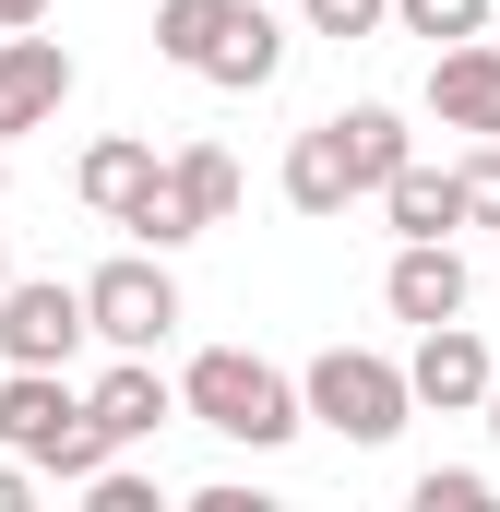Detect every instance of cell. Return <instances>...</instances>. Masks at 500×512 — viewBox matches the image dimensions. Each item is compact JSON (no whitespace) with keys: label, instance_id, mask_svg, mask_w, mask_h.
<instances>
[{"label":"cell","instance_id":"obj_12","mask_svg":"<svg viewBox=\"0 0 500 512\" xmlns=\"http://www.w3.org/2000/svg\"><path fill=\"white\" fill-rule=\"evenodd\" d=\"M286 72V24L262 12V0H227V24H215V48H203V84H227V96H262Z\"/></svg>","mask_w":500,"mask_h":512},{"label":"cell","instance_id":"obj_3","mask_svg":"<svg viewBox=\"0 0 500 512\" xmlns=\"http://www.w3.org/2000/svg\"><path fill=\"white\" fill-rule=\"evenodd\" d=\"M298 417H310V429H334V441H358V453H381V441L417 417L405 358H381V346H322V358L298 370Z\"/></svg>","mask_w":500,"mask_h":512},{"label":"cell","instance_id":"obj_17","mask_svg":"<svg viewBox=\"0 0 500 512\" xmlns=\"http://www.w3.org/2000/svg\"><path fill=\"white\" fill-rule=\"evenodd\" d=\"M215 24H227V0H155V60H179V72H203V48H215Z\"/></svg>","mask_w":500,"mask_h":512},{"label":"cell","instance_id":"obj_27","mask_svg":"<svg viewBox=\"0 0 500 512\" xmlns=\"http://www.w3.org/2000/svg\"><path fill=\"white\" fill-rule=\"evenodd\" d=\"M0 286H12V251H0Z\"/></svg>","mask_w":500,"mask_h":512},{"label":"cell","instance_id":"obj_16","mask_svg":"<svg viewBox=\"0 0 500 512\" xmlns=\"http://www.w3.org/2000/svg\"><path fill=\"white\" fill-rule=\"evenodd\" d=\"M143 179H155V143H143V131H108V143H84V167H72V191H84L108 227H120V203L143 191Z\"/></svg>","mask_w":500,"mask_h":512},{"label":"cell","instance_id":"obj_25","mask_svg":"<svg viewBox=\"0 0 500 512\" xmlns=\"http://www.w3.org/2000/svg\"><path fill=\"white\" fill-rule=\"evenodd\" d=\"M477 417H489V441H500V370H489V393H477Z\"/></svg>","mask_w":500,"mask_h":512},{"label":"cell","instance_id":"obj_14","mask_svg":"<svg viewBox=\"0 0 500 512\" xmlns=\"http://www.w3.org/2000/svg\"><path fill=\"white\" fill-rule=\"evenodd\" d=\"M370 203L393 215V239H453V227H465V191H453V167H417V155L381 179Z\"/></svg>","mask_w":500,"mask_h":512},{"label":"cell","instance_id":"obj_4","mask_svg":"<svg viewBox=\"0 0 500 512\" xmlns=\"http://www.w3.org/2000/svg\"><path fill=\"white\" fill-rule=\"evenodd\" d=\"M0 453H24V465H36V477H60V489H84V477L108 465V441H96L84 393L60 382V370H0Z\"/></svg>","mask_w":500,"mask_h":512},{"label":"cell","instance_id":"obj_6","mask_svg":"<svg viewBox=\"0 0 500 512\" xmlns=\"http://www.w3.org/2000/svg\"><path fill=\"white\" fill-rule=\"evenodd\" d=\"M72 346H96V334H84V286L12 274V286H0V370H72Z\"/></svg>","mask_w":500,"mask_h":512},{"label":"cell","instance_id":"obj_20","mask_svg":"<svg viewBox=\"0 0 500 512\" xmlns=\"http://www.w3.org/2000/svg\"><path fill=\"white\" fill-rule=\"evenodd\" d=\"M84 512H167V489H155V477H131L120 453H108V465L84 477Z\"/></svg>","mask_w":500,"mask_h":512},{"label":"cell","instance_id":"obj_2","mask_svg":"<svg viewBox=\"0 0 500 512\" xmlns=\"http://www.w3.org/2000/svg\"><path fill=\"white\" fill-rule=\"evenodd\" d=\"M239 215V155L227 143H179V155H155V179L120 203L131 251H191L203 227H227Z\"/></svg>","mask_w":500,"mask_h":512},{"label":"cell","instance_id":"obj_5","mask_svg":"<svg viewBox=\"0 0 500 512\" xmlns=\"http://www.w3.org/2000/svg\"><path fill=\"white\" fill-rule=\"evenodd\" d=\"M84 334L120 346V358H155V346L179 334V274H167V251L96 262V274H84Z\"/></svg>","mask_w":500,"mask_h":512},{"label":"cell","instance_id":"obj_19","mask_svg":"<svg viewBox=\"0 0 500 512\" xmlns=\"http://www.w3.org/2000/svg\"><path fill=\"white\" fill-rule=\"evenodd\" d=\"M298 24H310V36H334V48H358V36L393 24V0H298Z\"/></svg>","mask_w":500,"mask_h":512},{"label":"cell","instance_id":"obj_21","mask_svg":"<svg viewBox=\"0 0 500 512\" xmlns=\"http://www.w3.org/2000/svg\"><path fill=\"white\" fill-rule=\"evenodd\" d=\"M453 191H465V227H500V143H465Z\"/></svg>","mask_w":500,"mask_h":512},{"label":"cell","instance_id":"obj_9","mask_svg":"<svg viewBox=\"0 0 500 512\" xmlns=\"http://www.w3.org/2000/svg\"><path fill=\"white\" fill-rule=\"evenodd\" d=\"M84 417H96L108 453H131V441H155V429L179 417V382H167L155 358H120V346H108V370H96V393H84Z\"/></svg>","mask_w":500,"mask_h":512},{"label":"cell","instance_id":"obj_15","mask_svg":"<svg viewBox=\"0 0 500 512\" xmlns=\"http://www.w3.org/2000/svg\"><path fill=\"white\" fill-rule=\"evenodd\" d=\"M334 143H346V179H358V203H370L381 179L417 155L405 143V108H381V96H358V108H334Z\"/></svg>","mask_w":500,"mask_h":512},{"label":"cell","instance_id":"obj_11","mask_svg":"<svg viewBox=\"0 0 500 512\" xmlns=\"http://www.w3.org/2000/svg\"><path fill=\"white\" fill-rule=\"evenodd\" d=\"M465 298H477V274H465L453 239H405L393 274H381V310H393V322H453Z\"/></svg>","mask_w":500,"mask_h":512},{"label":"cell","instance_id":"obj_13","mask_svg":"<svg viewBox=\"0 0 500 512\" xmlns=\"http://www.w3.org/2000/svg\"><path fill=\"white\" fill-rule=\"evenodd\" d=\"M286 215H310V227H334L346 203H358V179H346V143H334V120H310L298 143H286Z\"/></svg>","mask_w":500,"mask_h":512},{"label":"cell","instance_id":"obj_23","mask_svg":"<svg viewBox=\"0 0 500 512\" xmlns=\"http://www.w3.org/2000/svg\"><path fill=\"white\" fill-rule=\"evenodd\" d=\"M36 501V465H24V453H0V512H24Z\"/></svg>","mask_w":500,"mask_h":512},{"label":"cell","instance_id":"obj_22","mask_svg":"<svg viewBox=\"0 0 500 512\" xmlns=\"http://www.w3.org/2000/svg\"><path fill=\"white\" fill-rule=\"evenodd\" d=\"M417 512H489V477L477 465H429L417 477Z\"/></svg>","mask_w":500,"mask_h":512},{"label":"cell","instance_id":"obj_8","mask_svg":"<svg viewBox=\"0 0 500 512\" xmlns=\"http://www.w3.org/2000/svg\"><path fill=\"white\" fill-rule=\"evenodd\" d=\"M60 108H72V48L36 36V24H12V36H0V143H12V131H48Z\"/></svg>","mask_w":500,"mask_h":512},{"label":"cell","instance_id":"obj_24","mask_svg":"<svg viewBox=\"0 0 500 512\" xmlns=\"http://www.w3.org/2000/svg\"><path fill=\"white\" fill-rule=\"evenodd\" d=\"M12 24H48V0H0V36H12Z\"/></svg>","mask_w":500,"mask_h":512},{"label":"cell","instance_id":"obj_26","mask_svg":"<svg viewBox=\"0 0 500 512\" xmlns=\"http://www.w3.org/2000/svg\"><path fill=\"white\" fill-rule=\"evenodd\" d=\"M0 203H12V143H0Z\"/></svg>","mask_w":500,"mask_h":512},{"label":"cell","instance_id":"obj_7","mask_svg":"<svg viewBox=\"0 0 500 512\" xmlns=\"http://www.w3.org/2000/svg\"><path fill=\"white\" fill-rule=\"evenodd\" d=\"M489 346H477V322L453 310V322H417V358H405V393L429 405V417H477V393H489Z\"/></svg>","mask_w":500,"mask_h":512},{"label":"cell","instance_id":"obj_1","mask_svg":"<svg viewBox=\"0 0 500 512\" xmlns=\"http://www.w3.org/2000/svg\"><path fill=\"white\" fill-rule=\"evenodd\" d=\"M179 417L191 429H215V441H239V453H286L310 417H298V382L274 370V358H250V346H203L191 370H179Z\"/></svg>","mask_w":500,"mask_h":512},{"label":"cell","instance_id":"obj_18","mask_svg":"<svg viewBox=\"0 0 500 512\" xmlns=\"http://www.w3.org/2000/svg\"><path fill=\"white\" fill-rule=\"evenodd\" d=\"M500 0H393V24L405 36H429V48H453V36H489Z\"/></svg>","mask_w":500,"mask_h":512},{"label":"cell","instance_id":"obj_10","mask_svg":"<svg viewBox=\"0 0 500 512\" xmlns=\"http://www.w3.org/2000/svg\"><path fill=\"white\" fill-rule=\"evenodd\" d=\"M429 120L465 131V143H500V48L489 36H453L429 60Z\"/></svg>","mask_w":500,"mask_h":512}]
</instances>
